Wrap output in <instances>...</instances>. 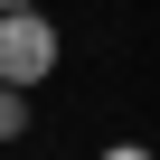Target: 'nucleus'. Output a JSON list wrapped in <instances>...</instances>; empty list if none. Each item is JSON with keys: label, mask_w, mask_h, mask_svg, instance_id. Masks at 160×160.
Instances as JSON below:
<instances>
[{"label": "nucleus", "mask_w": 160, "mask_h": 160, "mask_svg": "<svg viewBox=\"0 0 160 160\" xmlns=\"http://www.w3.org/2000/svg\"><path fill=\"white\" fill-rule=\"evenodd\" d=\"M57 57H66V38H57V19L47 10H0V85H47L57 75Z\"/></svg>", "instance_id": "nucleus-1"}, {"label": "nucleus", "mask_w": 160, "mask_h": 160, "mask_svg": "<svg viewBox=\"0 0 160 160\" xmlns=\"http://www.w3.org/2000/svg\"><path fill=\"white\" fill-rule=\"evenodd\" d=\"M0 10H38V0H0Z\"/></svg>", "instance_id": "nucleus-4"}, {"label": "nucleus", "mask_w": 160, "mask_h": 160, "mask_svg": "<svg viewBox=\"0 0 160 160\" xmlns=\"http://www.w3.org/2000/svg\"><path fill=\"white\" fill-rule=\"evenodd\" d=\"M104 160H160V151H151V141H113Z\"/></svg>", "instance_id": "nucleus-3"}, {"label": "nucleus", "mask_w": 160, "mask_h": 160, "mask_svg": "<svg viewBox=\"0 0 160 160\" xmlns=\"http://www.w3.org/2000/svg\"><path fill=\"white\" fill-rule=\"evenodd\" d=\"M28 132V85H0V141Z\"/></svg>", "instance_id": "nucleus-2"}]
</instances>
